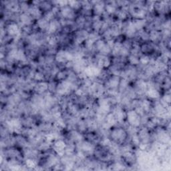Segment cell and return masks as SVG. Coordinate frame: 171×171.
Instances as JSON below:
<instances>
[{
  "mask_svg": "<svg viewBox=\"0 0 171 171\" xmlns=\"http://www.w3.org/2000/svg\"><path fill=\"white\" fill-rule=\"evenodd\" d=\"M72 89H74L73 83L69 80H63L57 86L56 90L60 95L63 96L70 93Z\"/></svg>",
  "mask_w": 171,
  "mask_h": 171,
  "instance_id": "6da1fadb",
  "label": "cell"
},
{
  "mask_svg": "<svg viewBox=\"0 0 171 171\" xmlns=\"http://www.w3.org/2000/svg\"><path fill=\"white\" fill-rule=\"evenodd\" d=\"M74 56L71 53L67 51L61 50L56 54V60L60 63H64L66 61H70L73 60Z\"/></svg>",
  "mask_w": 171,
  "mask_h": 171,
  "instance_id": "7a4b0ae2",
  "label": "cell"
},
{
  "mask_svg": "<svg viewBox=\"0 0 171 171\" xmlns=\"http://www.w3.org/2000/svg\"><path fill=\"white\" fill-rule=\"evenodd\" d=\"M126 117L131 126L137 127L140 125L141 118H140V115L138 114L135 110L129 111L126 114Z\"/></svg>",
  "mask_w": 171,
  "mask_h": 171,
  "instance_id": "3957f363",
  "label": "cell"
},
{
  "mask_svg": "<svg viewBox=\"0 0 171 171\" xmlns=\"http://www.w3.org/2000/svg\"><path fill=\"white\" fill-rule=\"evenodd\" d=\"M112 139L116 142H122L126 137L125 130L122 128H114L111 132Z\"/></svg>",
  "mask_w": 171,
  "mask_h": 171,
  "instance_id": "277c9868",
  "label": "cell"
},
{
  "mask_svg": "<svg viewBox=\"0 0 171 171\" xmlns=\"http://www.w3.org/2000/svg\"><path fill=\"white\" fill-rule=\"evenodd\" d=\"M8 128L12 132H20L21 131V124L20 121V120L16 118H13L9 121L7 122Z\"/></svg>",
  "mask_w": 171,
  "mask_h": 171,
  "instance_id": "5b68a950",
  "label": "cell"
},
{
  "mask_svg": "<svg viewBox=\"0 0 171 171\" xmlns=\"http://www.w3.org/2000/svg\"><path fill=\"white\" fill-rule=\"evenodd\" d=\"M60 13L61 16H62L64 18H65V19L71 20V19H73L75 16L74 10L72 8H71L68 5L61 8Z\"/></svg>",
  "mask_w": 171,
  "mask_h": 171,
  "instance_id": "8992f818",
  "label": "cell"
},
{
  "mask_svg": "<svg viewBox=\"0 0 171 171\" xmlns=\"http://www.w3.org/2000/svg\"><path fill=\"white\" fill-rule=\"evenodd\" d=\"M7 31L8 34L14 38H17L20 35V29L18 25L15 23H12L8 25Z\"/></svg>",
  "mask_w": 171,
  "mask_h": 171,
  "instance_id": "52a82bcc",
  "label": "cell"
},
{
  "mask_svg": "<svg viewBox=\"0 0 171 171\" xmlns=\"http://www.w3.org/2000/svg\"><path fill=\"white\" fill-rule=\"evenodd\" d=\"M65 148H66V145H65L63 140H58L56 141L55 143H54V149H55L57 154H60V156L64 155Z\"/></svg>",
  "mask_w": 171,
  "mask_h": 171,
  "instance_id": "ba28073f",
  "label": "cell"
},
{
  "mask_svg": "<svg viewBox=\"0 0 171 171\" xmlns=\"http://www.w3.org/2000/svg\"><path fill=\"white\" fill-rule=\"evenodd\" d=\"M89 34L86 30H80L77 32L75 36V42L77 44H80L82 42L86 40L88 38Z\"/></svg>",
  "mask_w": 171,
  "mask_h": 171,
  "instance_id": "9c48e42d",
  "label": "cell"
},
{
  "mask_svg": "<svg viewBox=\"0 0 171 171\" xmlns=\"http://www.w3.org/2000/svg\"><path fill=\"white\" fill-rule=\"evenodd\" d=\"M28 13L33 17V18H35V19H40V16H42V11L40 10L38 6H35L33 5L32 6L30 7L28 10Z\"/></svg>",
  "mask_w": 171,
  "mask_h": 171,
  "instance_id": "30bf717a",
  "label": "cell"
},
{
  "mask_svg": "<svg viewBox=\"0 0 171 171\" xmlns=\"http://www.w3.org/2000/svg\"><path fill=\"white\" fill-rule=\"evenodd\" d=\"M92 3H95L94 6V12L96 15L99 16L100 14H102L105 11V3L103 2H94Z\"/></svg>",
  "mask_w": 171,
  "mask_h": 171,
  "instance_id": "8fae6325",
  "label": "cell"
},
{
  "mask_svg": "<svg viewBox=\"0 0 171 171\" xmlns=\"http://www.w3.org/2000/svg\"><path fill=\"white\" fill-rule=\"evenodd\" d=\"M60 24V21H58L56 20H52L49 22L48 26L46 29L47 32H48L49 34H53V33L56 32L58 28H59Z\"/></svg>",
  "mask_w": 171,
  "mask_h": 171,
  "instance_id": "7c38bea8",
  "label": "cell"
},
{
  "mask_svg": "<svg viewBox=\"0 0 171 171\" xmlns=\"http://www.w3.org/2000/svg\"><path fill=\"white\" fill-rule=\"evenodd\" d=\"M110 60L106 56L102 55L100 58H98V67H100V68H106L110 66Z\"/></svg>",
  "mask_w": 171,
  "mask_h": 171,
  "instance_id": "4fadbf2b",
  "label": "cell"
},
{
  "mask_svg": "<svg viewBox=\"0 0 171 171\" xmlns=\"http://www.w3.org/2000/svg\"><path fill=\"white\" fill-rule=\"evenodd\" d=\"M117 3L116 2H108L107 3H105V12L108 14L114 13L117 9Z\"/></svg>",
  "mask_w": 171,
  "mask_h": 171,
  "instance_id": "5bb4252c",
  "label": "cell"
},
{
  "mask_svg": "<svg viewBox=\"0 0 171 171\" xmlns=\"http://www.w3.org/2000/svg\"><path fill=\"white\" fill-rule=\"evenodd\" d=\"M105 121H106V123L104 125L105 128H109V127L115 125L116 122H117V120H116L113 114H108L106 118H105Z\"/></svg>",
  "mask_w": 171,
  "mask_h": 171,
  "instance_id": "9a60e30c",
  "label": "cell"
},
{
  "mask_svg": "<svg viewBox=\"0 0 171 171\" xmlns=\"http://www.w3.org/2000/svg\"><path fill=\"white\" fill-rule=\"evenodd\" d=\"M32 20H33V17L30 15V14L27 13L26 12L22 13L20 16V20L21 22V24L26 25V26L32 24Z\"/></svg>",
  "mask_w": 171,
  "mask_h": 171,
  "instance_id": "2e32d148",
  "label": "cell"
},
{
  "mask_svg": "<svg viewBox=\"0 0 171 171\" xmlns=\"http://www.w3.org/2000/svg\"><path fill=\"white\" fill-rule=\"evenodd\" d=\"M113 114L114 115L116 120H117V121L119 122L124 121L125 116H126V114L125 113V112H124V110L121 107H116L114 109Z\"/></svg>",
  "mask_w": 171,
  "mask_h": 171,
  "instance_id": "e0dca14e",
  "label": "cell"
},
{
  "mask_svg": "<svg viewBox=\"0 0 171 171\" xmlns=\"http://www.w3.org/2000/svg\"><path fill=\"white\" fill-rule=\"evenodd\" d=\"M36 92L38 93H43L48 90V84L46 82H39L35 86Z\"/></svg>",
  "mask_w": 171,
  "mask_h": 171,
  "instance_id": "ac0fdd59",
  "label": "cell"
},
{
  "mask_svg": "<svg viewBox=\"0 0 171 171\" xmlns=\"http://www.w3.org/2000/svg\"><path fill=\"white\" fill-rule=\"evenodd\" d=\"M147 94L149 98H152V99H156V98H158L160 96L159 92L157 90L155 89L153 86L148 88L147 90Z\"/></svg>",
  "mask_w": 171,
  "mask_h": 171,
  "instance_id": "d6986e66",
  "label": "cell"
},
{
  "mask_svg": "<svg viewBox=\"0 0 171 171\" xmlns=\"http://www.w3.org/2000/svg\"><path fill=\"white\" fill-rule=\"evenodd\" d=\"M132 23L134 27L135 28L136 30H140L146 25V20L144 19H136L134 21H132Z\"/></svg>",
  "mask_w": 171,
  "mask_h": 171,
  "instance_id": "ffe728a7",
  "label": "cell"
},
{
  "mask_svg": "<svg viewBox=\"0 0 171 171\" xmlns=\"http://www.w3.org/2000/svg\"><path fill=\"white\" fill-rule=\"evenodd\" d=\"M120 78L118 76H113L108 80V85L111 88H114L119 86Z\"/></svg>",
  "mask_w": 171,
  "mask_h": 171,
  "instance_id": "44dd1931",
  "label": "cell"
},
{
  "mask_svg": "<svg viewBox=\"0 0 171 171\" xmlns=\"http://www.w3.org/2000/svg\"><path fill=\"white\" fill-rule=\"evenodd\" d=\"M139 136L140 139H142L144 142V143H146L149 137V133H148V129L146 128H143L142 129H140L139 131Z\"/></svg>",
  "mask_w": 171,
  "mask_h": 171,
  "instance_id": "7402d4cb",
  "label": "cell"
},
{
  "mask_svg": "<svg viewBox=\"0 0 171 171\" xmlns=\"http://www.w3.org/2000/svg\"><path fill=\"white\" fill-rule=\"evenodd\" d=\"M136 32V29L134 27L132 21H131V22H130L128 24V25H127V27L126 28V34L128 36L131 37V36L134 35V34H135Z\"/></svg>",
  "mask_w": 171,
  "mask_h": 171,
  "instance_id": "603a6c76",
  "label": "cell"
},
{
  "mask_svg": "<svg viewBox=\"0 0 171 171\" xmlns=\"http://www.w3.org/2000/svg\"><path fill=\"white\" fill-rule=\"evenodd\" d=\"M49 22L50 21L46 20L44 17L40 18V19H39L38 21H37V25L39 28L43 29V30H46L48 26Z\"/></svg>",
  "mask_w": 171,
  "mask_h": 171,
  "instance_id": "cb8c5ba5",
  "label": "cell"
},
{
  "mask_svg": "<svg viewBox=\"0 0 171 171\" xmlns=\"http://www.w3.org/2000/svg\"><path fill=\"white\" fill-rule=\"evenodd\" d=\"M82 148L84 151L86 152H91L94 151V147L89 142H84L82 144Z\"/></svg>",
  "mask_w": 171,
  "mask_h": 171,
  "instance_id": "d4e9b609",
  "label": "cell"
},
{
  "mask_svg": "<svg viewBox=\"0 0 171 171\" xmlns=\"http://www.w3.org/2000/svg\"><path fill=\"white\" fill-rule=\"evenodd\" d=\"M68 5L71 8L75 9H78L80 8L82 6L81 2H78V1H70L68 2Z\"/></svg>",
  "mask_w": 171,
  "mask_h": 171,
  "instance_id": "484cf974",
  "label": "cell"
},
{
  "mask_svg": "<svg viewBox=\"0 0 171 171\" xmlns=\"http://www.w3.org/2000/svg\"><path fill=\"white\" fill-rule=\"evenodd\" d=\"M128 61L132 65H137L140 63L139 58L134 55H130L128 58Z\"/></svg>",
  "mask_w": 171,
  "mask_h": 171,
  "instance_id": "4316f807",
  "label": "cell"
},
{
  "mask_svg": "<svg viewBox=\"0 0 171 171\" xmlns=\"http://www.w3.org/2000/svg\"><path fill=\"white\" fill-rule=\"evenodd\" d=\"M160 36L159 33L157 31H151V32L149 34V38H150L152 41H156L157 40Z\"/></svg>",
  "mask_w": 171,
  "mask_h": 171,
  "instance_id": "83f0119b",
  "label": "cell"
},
{
  "mask_svg": "<svg viewBox=\"0 0 171 171\" xmlns=\"http://www.w3.org/2000/svg\"><path fill=\"white\" fill-rule=\"evenodd\" d=\"M141 106L144 111H148L151 108V103L148 100H144L141 103Z\"/></svg>",
  "mask_w": 171,
  "mask_h": 171,
  "instance_id": "f1b7e54d",
  "label": "cell"
},
{
  "mask_svg": "<svg viewBox=\"0 0 171 171\" xmlns=\"http://www.w3.org/2000/svg\"><path fill=\"white\" fill-rule=\"evenodd\" d=\"M72 139L74 140L75 141H81L82 139V136L80 134L74 131V132H72Z\"/></svg>",
  "mask_w": 171,
  "mask_h": 171,
  "instance_id": "f546056e",
  "label": "cell"
},
{
  "mask_svg": "<svg viewBox=\"0 0 171 171\" xmlns=\"http://www.w3.org/2000/svg\"><path fill=\"white\" fill-rule=\"evenodd\" d=\"M102 25H103V23L102 22L101 20H97V21H94V24H93V27L96 30H100L102 28Z\"/></svg>",
  "mask_w": 171,
  "mask_h": 171,
  "instance_id": "4dcf8cb0",
  "label": "cell"
},
{
  "mask_svg": "<svg viewBox=\"0 0 171 171\" xmlns=\"http://www.w3.org/2000/svg\"><path fill=\"white\" fill-rule=\"evenodd\" d=\"M96 48L98 50H99L100 51L102 49L104 46L106 45V43H105L104 41L102 40V39H98V41H96Z\"/></svg>",
  "mask_w": 171,
  "mask_h": 171,
  "instance_id": "1f68e13d",
  "label": "cell"
},
{
  "mask_svg": "<svg viewBox=\"0 0 171 171\" xmlns=\"http://www.w3.org/2000/svg\"><path fill=\"white\" fill-rule=\"evenodd\" d=\"M139 61L140 63L143 64H148L151 61V59L148 56L143 55L139 58Z\"/></svg>",
  "mask_w": 171,
  "mask_h": 171,
  "instance_id": "d6a6232c",
  "label": "cell"
},
{
  "mask_svg": "<svg viewBox=\"0 0 171 171\" xmlns=\"http://www.w3.org/2000/svg\"><path fill=\"white\" fill-rule=\"evenodd\" d=\"M34 78L35 80L39 81V82H42L43 79H44V75H43L42 72H36V73L34 74Z\"/></svg>",
  "mask_w": 171,
  "mask_h": 171,
  "instance_id": "836d02e7",
  "label": "cell"
},
{
  "mask_svg": "<svg viewBox=\"0 0 171 171\" xmlns=\"http://www.w3.org/2000/svg\"><path fill=\"white\" fill-rule=\"evenodd\" d=\"M141 50L144 53H148L152 51V47L151 46V45L148 44V43H146V44H144L142 46Z\"/></svg>",
  "mask_w": 171,
  "mask_h": 171,
  "instance_id": "e575fe53",
  "label": "cell"
},
{
  "mask_svg": "<svg viewBox=\"0 0 171 171\" xmlns=\"http://www.w3.org/2000/svg\"><path fill=\"white\" fill-rule=\"evenodd\" d=\"M56 76H57V78L58 80L63 81V80H64L65 76H66V73H65V72L64 71H60V72H58Z\"/></svg>",
  "mask_w": 171,
  "mask_h": 171,
  "instance_id": "d590c367",
  "label": "cell"
},
{
  "mask_svg": "<svg viewBox=\"0 0 171 171\" xmlns=\"http://www.w3.org/2000/svg\"><path fill=\"white\" fill-rule=\"evenodd\" d=\"M48 42L50 46H55L57 43V39L53 36H50L48 38Z\"/></svg>",
  "mask_w": 171,
  "mask_h": 171,
  "instance_id": "8d00e7d4",
  "label": "cell"
},
{
  "mask_svg": "<svg viewBox=\"0 0 171 171\" xmlns=\"http://www.w3.org/2000/svg\"><path fill=\"white\" fill-rule=\"evenodd\" d=\"M119 86L120 87H121V88H126L127 86H128V82L126 81V80L125 79H123L122 80L120 81V83H119Z\"/></svg>",
  "mask_w": 171,
  "mask_h": 171,
  "instance_id": "74e56055",
  "label": "cell"
},
{
  "mask_svg": "<svg viewBox=\"0 0 171 171\" xmlns=\"http://www.w3.org/2000/svg\"><path fill=\"white\" fill-rule=\"evenodd\" d=\"M26 165L30 168H34L35 166V162L32 159H28L26 161Z\"/></svg>",
  "mask_w": 171,
  "mask_h": 171,
  "instance_id": "f35d334b",
  "label": "cell"
},
{
  "mask_svg": "<svg viewBox=\"0 0 171 171\" xmlns=\"http://www.w3.org/2000/svg\"><path fill=\"white\" fill-rule=\"evenodd\" d=\"M163 102H165L166 104H169L170 102V96L169 94H166V95L162 98Z\"/></svg>",
  "mask_w": 171,
  "mask_h": 171,
  "instance_id": "ab89813d",
  "label": "cell"
}]
</instances>
